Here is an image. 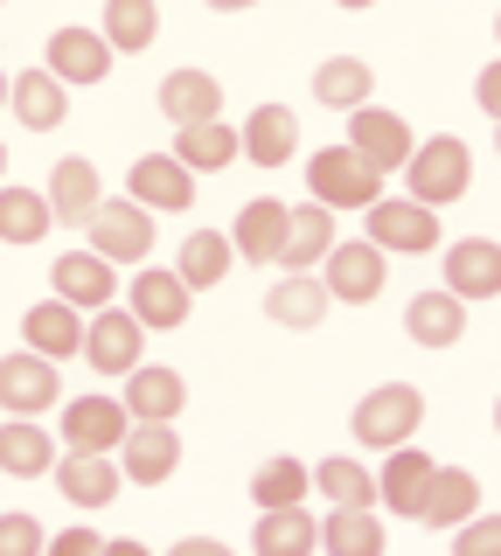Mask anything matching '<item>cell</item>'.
<instances>
[{"label": "cell", "mask_w": 501, "mask_h": 556, "mask_svg": "<svg viewBox=\"0 0 501 556\" xmlns=\"http://www.w3.org/2000/svg\"><path fill=\"white\" fill-rule=\"evenodd\" d=\"M466 188H474V153H466L460 132H431V139L411 147V161H404V195L411 202L446 208V202H460Z\"/></svg>", "instance_id": "6da1fadb"}, {"label": "cell", "mask_w": 501, "mask_h": 556, "mask_svg": "<svg viewBox=\"0 0 501 556\" xmlns=\"http://www.w3.org/2000/svg\"><path fill=\"white\" fill-rule=\"evenodd\" d=\"M418 425H425V390H411V382H376V390L355 404V417H349V431H355L362 452L411 445V439H418Z\"/></svg>", "instance_id": "7a4b0ae2"}, {"label": "cell", "mask_w": 501, "mask_h": 556, "mask_svg": "<svg viewBox=\"0 0 501 556\" xmlns=\"http://www.w3.org/2000/svg\"><path fill=\"white\" fill-rule=\"evenodd\" d=\"M362 230H370L376 251H404V257H425V251H439V208H425V202H411V195H376L370 208H362Z\"/></svg>", "instance_id": "3957f363"}, {"label": "cell", "mask_w": 501, "mask_h": 556, "mask_svg": "<svg viewBox=\"0 0 501 556\" xmlns=\"http://www.w3.org/2000/svg\"><path fill=\"white\" fill-rule=\"evenodd\" d=\"M306 195H314L321 208H370L376 195H384V174L362 167L349 147H321L314 161H306Z\"/></svg>", "instance_id": "277c9868"}, {"label": "cell", "mask_w": 501, "mask_h": 556, "mask_svg": "<svg viewBox=\"0 0 501 556\" xmlns=\"http://www.w3.org/2000/svg\"><path fill=\"white\" fill-rule=\"evenodd\" d=\"M91 230V251L105 257V265H147L153 251V208H140L133 195H112L98 202V216L84 223Z\"/></svg>", "instance_id": "5b68a950"}, {"label": "cell", "mask_w": 501, "mask_h": 556, "mask_svg": "<svg viewBox=\"0 0 501 556\" xmlns=\"http://www.w3.org/2000/svg\"><path fill=\"white\" fill-rule=\"evenodd\" d=\"M384 271H390V257L376 251L370 237H341L335 251L321 257V286H327V300H341V306H370L376 292H384Z\"/></svg>", "instance_id": "8992f818"}, {"label": "cell", "mask_w": 501, "mask_h": 556, "mask_svg": "<svg viewBox=\"0 0 501 556\" xmlns=\"http://www.w3.org/2000/svg\"><path fill=\"white\" fill-rule=\"evenodd\" d=\"M63 404V376L57 362L36 355V348H14V355H0V410L8 417H42Z\"/></svg>", "instance_id": "52a82bcc"}, {"label": "cell", "mask_w": 501, "mask_h": 556, "mask_svg": "<svg viewBox=\"0 0 501 556\" xmlns=\"http://www.w3.org/2000/svg\"><path fill=\"white\" fill-rule=\"evenodd\" d=\"M341 147H349L362 167H376V174H404L411 126L390 112V104H355V112H349V139H341Z\"/></svg>", "instance_id": "ba28073f"}, {"label": "cell", "mask_w": 501, "mask_h": 556, "mask_svg": "<svg viewBox=\"0 0 501 556\" xmlns=\"http://www.w3.org/2000/svg\"><path fill=\"white\" fill-rule=\"evenodd\" d=\"M140 348H147V327L133 320L126 306H98L91 320H84V362H91L98 376H133L140 369Z\"/></svg>", "instance_id": "9c48e42d"}, {"label": "cell", "mask_w": 501, "mask_h": 556, "mask_svg": "<svg viewBox=\"0 0 501 556\" xmlns=\"http://www.w3.org/2000/svg\"><path fill=\"white\" fill-rule=\"evenodd\" d=\"M188 306H196V292L181 286L167 265H140L126 286V313L147 327V334H175V327L188 320Z\"/></svg>", "instance_id": "30bf717a"}, {"label": "cell", "mask_w": 501, "mask_h": 556, "mask_svg": "<svg viewBox=\"0 0 501 556\" xmlns=\"http://www.w3.org/2000/svg\"><path fill=\"white\" fill-rule=\"evenodd\" d=\"M63 410V452H112L126 445V431H133V417L118 396H71V404H57Z\"/></svg>", "instance_id": "8fae6325"}, {"label": "cell", "mask_w": 501, "mask_h": 556, "mask_svg": "<svg viewBox=\"0 0 501 556\" xmlns=\"http://www.w3.org/2000/svg\"><path fill=\"white\" fill-rule=\"evenodd\" d=\"M42 70L63 84V91H71V84L91 91V84L112 77V42L98 28H57V35H49V49H42Z\"/></svg>", "instance_id": "7c38bea8"}, {"label": "cell", "mask_w": 501, "mask_h": 556, "mask_svg": "<svg viewBox=\"0 0 501 556\" xmlns=\"http://www.w3.org/2000/svg\"><path fill=\"white\" fill-rule=\"evenodd\" d=\"M126 195L140 208H153V216H181V208H196V174L175 153H140L126 174Z\"/></svg>", "instance_id": "4fadbf2b"}, {"label": "cell", "mask_w": 501, "mask_h": 556, "mask_svg": "<svg viewBox=\"0 0 501 556\" xmlns=\"http://www.w3.org/2000/svg\"><path fill=\"white\" fill-rule=\"evenodd\" d=\"M49 292L77 313H98V306L118 300V265H105L98 251H63L57 265H49Z\"/></svg>", "instance_id": "5bb4252c"}, {"label": "cell", "mask_w": 501, "mask_h": 556, "mask_svg": "<svg viewBox=\"0 0 501 556\" xmlns=\"http://www.w3.org/2000/svg\"><path fill=\"white\" fill-rule=\"evenodd\" d=\"M126 417L133 425H175V417L188 410V382L181 369H167V362H140V369L126 376Z\"/></svg>", "instance_id": "9a60e30c"}, {"label": "cell", "mask_w": 501, "mask_h": 556, "mask_svg": "<svg viewBox=\"0 0 501 556\" xmlns=\"http://www.w3.org/2000/svg\"><path fill=\"white\" fill-rule=\"evenodd\" d=\"M57 486H63V501L84 515H98V508H112L118 501V486H126V473H118V459H105V452H63L57 466Z\"/></svg>", "instance_id": "2e32d148"}, {"label": "cell", "mask_w": 501, "mask_h": 556, "mask_svg": "<svg viewBox=\"0 0 501 556\" xmlns=\"http://www.w3.org/2000/svg\"><path fill=\"white\" fill-rule=\"evenodd\" d=\"M431 473H439V459H431V452H418V445H397V452H384V473H376V508H390V515L418 521Z\"/></svg>", "instance_id": "e0dca14e"}, {"label": "cell", "mask_w": 501, "mask_h": 556, "mask_svg": "<svg viewBox=\"0 0 501 556\" xmlns=\"http://www.w3.org/2000/svg\"><path fill=\"white\" fill-rule=\"evenodd\" d=\"M286 223H292V208H286L279 195H251L245 208H237V223H230V251L251 257V265H279Z\"/></svg>", "instance_id": "ac0fdd59"}, {"label": "cell", "mask_w": 501, "mask_h": 556, "mask_svg": "<svg viewBox=\"0 0 501 556\" xmlns=\"http://www.w3.org/2000/svg\"><path fill=\"white\" fill-rule=\"evenodd\" d=\"M112 459H118V473H126V480L161 486V480H175V466H181V431L175 425H133L126 445H118Z\"/></svg>", "instance_id": "d6986e66"}, {"label": "cell", "mask_w": 501, "mask_h": 556, "mask_svg": "<svg viewBox=\"0 0 501 556\" xmlns=\"http://www.w3.org/2000/svg\"><path fill=\"white\" fill-rule=\"evenodd\" d=\"M42 202H49V216H57V223H71V230H84V223L98 216V202H105V188H98V167L84 161V153H71V161H57V167H49V188H42Z\"/></svg>", "instance_id": "ffe728a7"}, {"label": "cell", "mask_w": 501, "mask_h": 556, "mask_svg": "<svg viewBox=\"0 0 501 556\" xmlns=\"http://www.w3.org/2000/svg\"><path fill=\"white\" fill-rule=\"evenodd\" d=\"M446 292L453 300H501V243L494 237H460L446 251Z\"/></svg>", "instance_id": "44dd1931"}, {"label": "cell", "mask_w": 501, "mask_h": 556, "mask_svg": "<svg viewBox=\"0 0 501 556\" xmlns=\"http://www.w3.org/2000/svg\"><path fill=\"white\" fill-rule=\"evenodd\" d=\"M161 112L167 126H210V118H223V84L210 77V70H167L161 77Z\"/></svg>", "instance_id": "7402d4cb"}, {"label": "cell", "mask_w": 501, "mask_h": 556, "mask_svg": "<svg viewBox=\"0 0 501 556\" xmlns=\"http://www.w3.org/2000/svg\"><path fill=\"white\" fill-rule=\"evenodd\" d=\"M22 348H36V355H49V362L84 355V313L63 306L57 292H49V300H36L22 313Z\"/></svg>", "instance_id": "603a6c76"}, {"label": "cell", "mask_w": 501, "mask_h": 556, "mask_svg": "<svg viewBox=\"0 0 501 556\" xmlns=\"http://www.w3.org/2000/svg\"><path fill=\"white\" fill-rule=\"evenodd\" d=\"M327 286H321V271H286L279 286L265 292V320H279V327H292V334H314V327L327 320Z\"/></svg>", "instance_id": "cb8c5ba5"}, {"label": "cell", "mask_w": 501, "mask_h": 556, "mask_svg": "<svg viewBox=\"0 0 501 556\" xmlns=\"http://www.w3.org/2000/svg\"><path fill=\"white\" fill-rule=\"evenodd\" d=\"M8 112L22 118L28 132H57L63 112H71V91H63L49 70H14L8 77Z\"/></svg>", "instance_id": "d4e9b609"}, {"label": "cell", "mask_w": 501, "mask_h": 556, "mask_svg": "<svg viewBox=\"0 0 501 556\" xmlns=\"http://www.w3.org/2000/svg\"><path fill=\"white\" fill-rule=\"evenodd\" d=\"M237 147L251 153V167H286L292 147H300V118H292V104H258L245 126H237Z\"/></svg>", "instance_id": "484cf974"}, {"label": "cell", "mask_w": 501, "mask_h": 556, "mask_svg": "<svg viewBox=\"0 0 501 556\" xmlns=\"http://www.w3.org/2000/svg\"><path fill=\"white\" fill-rule=\"evenodd\" d=\"M404 334L418 341V348H460L466 334V300H453V292H411V306H404Z\"/></svg>", "instance_id": "4316f807"}, {"label": "cell", "mask_w": 501, "mask_h": 556, "mask_svg": "<svg viewBox=\"0 0 501 556\" xmlns=\"http://www.w3.org/2000/svg\"><path fill=\"white\" fill-rule=\"evenodd\" d=\"M474 515H480V480L466 473V466H439L431 486H425L418 521L425 529H460V521H474Z\"/></svg>", "instance_id": "83f0119b"}, {"label": "cell", "mask_w": 501, "mask_h": 556, "mask_svg": "<svg viewBox=\"0 0 501 556\" xmlns=\"http://www.w3.org/2000/svg\"><path fill=\"white\" fill-rule=\"evenodd\" d=\"M335 208H321V202H300L292 208V223H286V251H279V265L286 271H321V257L335 251Z\"/></svg>", "instance_id": "f1b7e54d"}, {"label": "cell", "mask_w": 501, "mask_h": 556, "mask_svg": "<svg viewBox=\"0 0 501 556\" xmlns=\"http://www.w3.org/2000/svg\"><path fill=\"white\" fill-rule=\"evenodd\" d=\"M57 466V439L36 425V417H8L0 425V473L8 480H36V473H49Z\"/></svg>", "instance_id": "f546056e"}, {"label": "cell", "mask_w": 501, "mask_h": 556, "mask_svg": "<svg viewBox=\"0 0 501 556\" xmlns=\"http://www.w3.org/2000/svg\"><path fill=\"white\" fill-rule=\"evenodd\" d=\"M237 265V251H230V230H196V237H181V257H175V278L188 292H210L223 286Z\"/></svg>", "instance_id": "4dcf8cb0"}, {"label": "cell", "mask_w": 501, "mask_h": 556, "mask_svg": "<svg viewBox=\"0 0 501 556\" xmlns=\"http://www.w3.org/2000/svg\"><path fill=\"white\" fill-rule=\"evenodd\" d=\"M321 549V521L306 508H272L251 529V556H314Z\"/></svg>", "instance_id": "1f68e13d"}, {"label": "cell", "mask_w": 501, "mask_h": 556, "mask_svg": "<svg viewBox=\"0 0 501 556\" xmlns=\"http://www.w3.org/2000/svg\"><path fill=\"white\" fill-rule=\"evenodd\" d=\"M175 161L188 174H223L230 161H245L237 126H223V118H210V126H175Z\"/></svg>", "instance_id": "d6a6232c"}, {"label": "cell", "mask_w": 501, "mask_h": 556, "mask_svg": "<svg viewBox=\"0 0 501 556\" xmlns=\"http://www.w3.org/2000/svg\"><path fill=\"white\" fill-rule=\"evenodd\" d=\"M321 549L327 556H384V515L376 508H327Z\"/></svg>", "instance_id": "836d02e7"}, {"label": "cell", "mask_w": 501, "mask_h": 556, "mask_svg": "<svg viewBox=\"0 0 501 556\" xmlns=\"http://www.w3.org/2000/svg\"><path fill=\"white\" fill-rule=\"evenodd\" d=\"M376 91V70L362 56H327L314 70V104H327V112H355V104H370Z\"/></svg>", "instance_id": "e575fe53"}, {"label": "cell", "mask_w": 501, "mask_h": 556, "mask_svg": "<svg viewBox=\"0 0 501 556\" xmlns=\"http://www.w3.org/2000/svg\"><path fill=\"white\" fill-rule=\"evenodd\" d=\"M306 486H314L306 459L279 452V459H265V466L251 473V501H258V515H272V508H306Z\"/></svg>", "instance_id": "d590c367"}, {"label": "cell", "mask_w": 501, "mask_h": 556, "mask_svg": "<svg viewBox=\"0 0 501 556\" xmlns=\"http://www.w3.org/2000/svg\"><path fill=\"white\" fill-rule=\"evenodd\" d=\"M49 223H57V216H49V202L36 195V188H0V243H22V251H28V243H42L49 237Z\"/></svg>", "instance_id": "8d00e7d4"}, {"label": "cell", "mask_w": 501, "mask_h": 556, "mask_svg": "<svg viewBox=\"0 0 501 556\" xmlns=\"http://www.w3.org/2000/svg\"><path fill=\"white\" fill-rule=\"evenodd\" d=\"M112 42V56L126 49V56H140V49L161 35V8L153 0H105V28H98Z\"/></svg>", "instance_id": "74e56055"}, {"label": "cell", "mask_w": 501, "mask_h": 556, "mask_svg": "<svg viewBox=\"0 0 501 556\" xmlns=\"http://www.w3.org/2000/svg\"><path fill=\"white\" fill-rule=\"evenodd\" d=\"M314 486L327 494V508H376V473L362 459H321Z\"/></svg>", "instance_id": "f35d334b"}, {"label": "cell", "mask_w": 501, "mask_h": 556, "mask_svg": "<svg viewBox=\"0 0 501 556\" xmlns=\"http://www.w3.org/2000/svg\"><path fill=\"white\" fill-rule=\"evenodd\" d=\"M49 549V529L28 508H8L0 515V556H42Z\"/></svg>", "instance_id": "ab89813d"}, {"label": "cell", "mask_w": 501, "mask_h": 556, "mask_svg": "<svg viewBox=\"0 0 501 556\" xmlns=\"http://www.w3.org/2000/svg\"><path fill=\"white\" fill-rule=\"evenodd\" d=\"M453 556H501V515H474L453 529Z\"/></svg>", "instance_id": "60d3db41"}, {"label": "cell", "mask_w": 501, "mask_h": 556, "mask_svg": "<svg viewBox=\"0 0 501 556\" xmlns=\"http://www.w3.org/2000/svg\"><path fill=\"white\" fill-rule=\"evenodd\" d=\"M42 556H105V535H98V529H84V521H77V529L49 535V549H42Z\"/></svg>", "instance_id": "b9f144b4"}, {"label": "cell", "mask_w": 501, "mask_h": 556, "mask_svg": "<svg viewBox=\"0 0 501 556\" xmlns=\"http://www.w3.org/2000/svg\"><path fill=\"white\" fill-rule=\"evenodd\" d=\"M474 104H480V112H488L494 126H501V63H488V70L474 77Z\"/></svg>", "instance_id": "7bdbcfd3"}, {"label": "cell", "mask_w": 501, "mask_h": 556, "mask_svg": "<svg viewBox=\"0 0 501 556\" xmlns=\"http://www.w3.org/2000/svg\"><path fill=\"white\" fill-rule=\"evenodd\" d=\"M167 556H237V549H230V543H216V535H181V543L167 549Z\"/></svg>", "instance_id": "ee69618b"}, {"label": "cell", "mask_w": 501, "mask_h": 556, "mask_svg": "<svg viewBox=\"0 0 501 556\" xmlns=\"http://www.w3.org/2000/svg\"><path fill=\"white\" fill-rule=\"evenodd\" d=\"M105 556H153L140 535H105Z\"/></svg>", "instance_id": "f6af8a7d"}, {"label": "cell", "mask_w": 501, "mask_h": 556, "mask_svg": "<svg viewBox=\"0 0 501 556\" xmlns=\"http://www.w3.org/2000/svg\"><path fill=\"white\" fill-rule=\"evenodd\" d=\"M210 8H216V14H251L258 0H210Z\"/></svg>", "instance_id": "bcb514c9"}, {"label": "cell", "mask_w": 501, "mask_h": 556, "mask_svg": "<svg viewBox=\"0 0 501 556\" xmlns=\"http://www.w3.org/2000/svg\"><path fill=\"white\" fill-rule=\"evenodd\" d=\"M335 8H376V0H335Z\"/></svg>", "instance_id": "7dc6e473"}, {"label": "cell", "mask_w": 501, "mask_h": 556, "mask_svg": "<svg viewBox=\"0 0 501 556\" xmlns=\"http://www.w3.org/2000/svg\"><path fill=\"white\" fill-rule=\"evenodd\" d=\"M0 104H8V70H0Z\"/></svg>", "instance_id": "c3c4849f"}, {"label": "cell", "mask_w": 501, "mask_h": 556, "mask_svg": "<svg viewBox=\"0 0 501 556\" xmlns=\"http://www.w3.org/2000/svg\"><path fill=\"white\" fill-rule=\"evenodd\" d=\"M0 174H8V147H0Z\"/></svg>", "instance_id": "681fc988"}, {"label": "cell", "mask_w": 501, "mask_h": 556, "mask_svg": "<svg viewBox=\"0 0 501 556\" xmlns=\"http://www.w3.org/2000/svg\"><path fill=\"white\" fill-rule=\"evenodd\" d=\"M494 431H501V404H494Z\"/></svg>", "instance_id": "f907efd6"}, {"label": "cell", "mask_w": 501, "mask_h": 556, "mask_svg": "<svg viewBox=\"0 0 501 556\" xmlns=\"http://www.w3.org/2000/svg\"><path fill=\"white\" fill-rule=\"evenodd\" d=\"M494 147H501V126H494Z\"/></svg>", "instance_id": "816d5d0a"}, {"label": "cell", "mask_w": 501, "mask_h": 556, "mask_svg": "<svg viewBox=\"0 0 501 556\" xmlns=\"http://www.w3.org/2000/svg\"><path fill=\"white\" fill-rule=\"evenodd\" d=\"M494 35H501V14H494Z\"/></svg>", "instance_id": "f5cc1de1"}]
</instances>
